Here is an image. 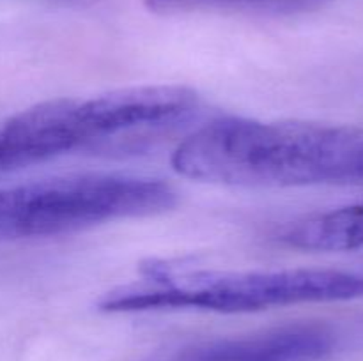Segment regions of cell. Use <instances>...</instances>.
<instances>
[{
  "instance_id": "7",
  "label": "cell",
  "mask_w": 363,
  "mask_h": 361,
  "mask_svg": "<svg viewBox=\"0 0 363 361\" xmlns=\"http://www.w3.org/2000/svg\"><path fill=\"white\" fill-rule=\"evenodd\" d=\"M330 0H142L151 13H247L291 16L311 13Z\"/></svg>"
},
{
  "instance_id": "1",
  "label": "cell",
  "mask_w": 363,
  "mask_h": 361,
  "mask_svg": "<svg viewBox=\"0 0 363 361\" xmlns=\"http://www.w3.org/2000/svg\"><path fill=\"white\" fill-rule=\"evenodd\" d=\"M170 165L188 179L227 186L363 183V127L220 117L181 140Z\"/></svg>"
},
{
  "instance_id": "5",
  "label": "cell",
  "mask_w": 363,
  "mask_h": 361,
  "mask_svg": "<svg viewBox=\"0 0 363 361\" xmlns=\"http://www.w3.org/2000/svg\"><path fill=\"white\" fill-rule=\"evenodd\" d=\"M333 336L318 326H286L243 338L206 342L176 361H321L332 353Z\"/></svg>"
},
{
  "instance_id": "6",
  "label": "cell",
  "mask_w": 363,
  "mask_h": 361,
  "mask_svg": "<svg viewBox=\"0 0 363 361\" xmlns=\"http://www.w3.org/2000/svg\"><path fill=\"white\" fill-rule=\"evenodd\" d=\"M284 246L303 251L363 250V204L344 205L293 219L275 234Z\"/></svg>"
},
{
  "instance_id": "2",
  "label": "cell",
  "mask_w": 363,
  "mask_h": 361,
  "mask_svg": "<svg viewBox=\"0 0 363 361\" xmlns=\"http://www.w3.org/2000/svg\"><path fill=\"white\" fill-rule=\"evenodd\" d=\"M195 108L197 94L181 85H140L39 103L0 124V173L140 140L184 122Z\"/></svg>"
},
{
  "instance_id": "3",
  "label": "cell",
  "mask_w": 363,
  "mask_h": 361,
  "mask_svg": "<svg viewBox=\"0 0 363 361\" xmlns=\"http://www.w3.org/2000/svg\"><path fill=\"white\" fill-rule=\"evenodd\" d=\"M358 297H363V276L337 269L181 271L167 265H151L142 278L106 292L98 306L106 314L160 310L248 314Z\"/></svg>"
},
{
  "instance_id": "4",
  "label": "cell",
  "mask_w": 363,
  "mask_h": 361,
  "mask_svg": "<svg viewBox=\"0 0 363 361\" xmlns=\"http://www.w3.org/2000/svg\"><path fill=\"white\" fill-rule=\"evenodd\" d=\"M177 191L156 177L67 173L0 188V243L55 237L119 219L162 214Z\"/></svg>"
}]
</instances>
